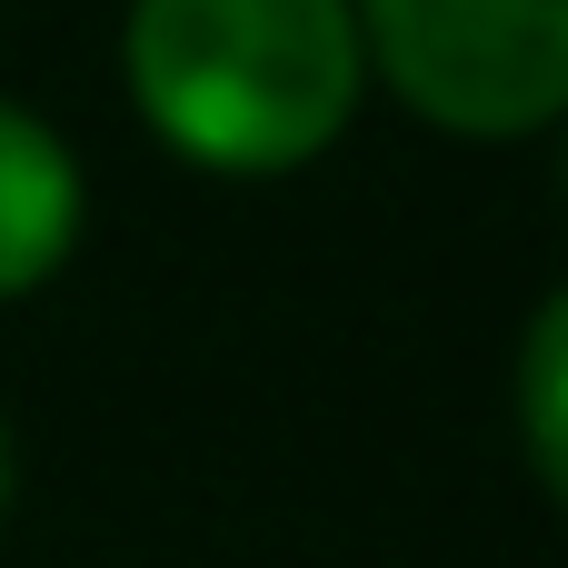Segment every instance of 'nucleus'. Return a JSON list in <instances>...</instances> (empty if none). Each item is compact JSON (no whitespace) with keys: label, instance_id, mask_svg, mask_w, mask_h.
<instances>
[{"label":"nucleus","instance_id":"nucleus-1","mask_svg":"<svg viewBox=\"0 0 568 568\" xmlns=\"http://www.w3.org/2000/svg\"><path fill=\"white\" fill-rule=\"evenodd\" d=\"M120 80L140 130L200 180H300L369 100L349 0H130Z\"/></svg>","mask_w":568,"mask_h":568},{"label":"nucleus","instance_id":"nucleus-2","mask_svg":"<svg viewBox=\"0 0 568 568\" xmlns=\"http://www.w3.org/2000/svg\"><path fill=\"white\" fill-rule=\"evenodd\" d=\"M369 90L449 140H539L568 110V0H349Z\"/></svg>","mask_w":568,"mask_h":568},{"label":"nucleus","instance_id":"nucleus-3","mask_svg":"<svg viewBox=\"0 0 568 568\" xmlns=\"http://www.w3.org/2000/svg\"><path fill=\"white\" fill-rule=\"evenodd\" d=\"M80 230H90L80 150L30 100H0V300L50 290L80 260Z\"/></svg>","mask_w":568,"mask_h":568},{"label":"nucleus","instance_id":"nucleus-4","mask_svg":"<svg viewBox=\"0 0 568 568\" xmlns=\"http://www.w3.org/2000/svg\"><path fill=\"white\" fill-rule=\"evenodd\" d=\"M519 459L539 499L568 489V290H549L519 329Z\"/></svg>","mask_w":568,"mask_h":568},{"label":"nucleus","instance_id":"nucleus-5","mask_svg":"<svg viewBox=\"0 0 568 568\" xmlns=\"http://www.w3.org/2000/svg\"><path fill=\"white\" fill-rule=\"evenodd\" d=\"M0 529H10V429H0Z\"/></svg>","mask_w":568,"mask_h":568}]
</instances>
